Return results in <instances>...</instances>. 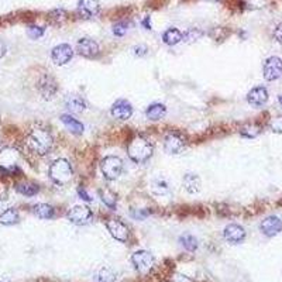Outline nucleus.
<instances>
[{
    "label": "nucleus",
    "instance_id": "nucleus-3",
    "mask_svg": "<svg viewBox=\"0 0 282 282\" xmlns=\"http://www.w3.org/2000/svg\"><path fill=\"white\" fill-rule=\"evenodd\" d=\"M48 175L56 185H66L71 182L73 176V169L71 163L65 158H58L48 168Z\"/></svg>",
    "mask_w": 282,
    "mask_h": 282
},
{
    "label": "nucleus",
    "instance_id": "nucleus-26",
    "mask_svg": "<svg viewBox=\"0 0 282 282\" xmlns=\"http://www.w3.org/2000/svg\"><path fill=\"white\" fill-rule=\"evenodd\" d=\"M98 193H99L100 200L103 202V205H105V206H108L110 210L117 209V198H116V195L110 191V189H108V188H105V189H99Z\"/></svg>",
    "mask_w": 282,
    "mask_h": 282
},
{
    "label": "nucleus",
    "instance_id": "nucleus-39",
    "mask_svg": "<svg viewBox=\"0 0 282 282\" xmlns=\"http://www.w3.org/2000/svg\"><path fill=\"white\" fill-rule=\"evenodd\" d=\"M244 1V6L247 9L257 10V9H263L267 4V0H243Z\"/></svg>",
    "mask_w": 282,
    "mask_h": 282
},
{
    "label": "nucleus",
    "instance_id": "nucleus-41",
    "mask_svg": "<svg viewBox=\"0 0 282 282\" xmlns=\"http://www.w3.org/2000/svg\"><path fill=\"white\" fill-rule=\"evenodd\" d=\"M78 196L82 200H85V202H92L91 195L86 192V189H85L83 186H79V188H78Z\"/></svg>",
    "mask_w": 282,
    "mask_h": 282
},
{
    "label": "nucleus",
    "instance_id": "nucleus-15",
    "mask_svg": "<svg viewBox=\"0 0 282 282\" xmlns=\"http://www.w3.org/2000/svg\"><path fill=\"white\" fill-rule=\"evenodd\" d=\"M76 51L78 54L83 56V58H96L100 53V47L99 44L92 40V38H81L76 44Z\"/></svg>",
    "mask_w": 282,
    "mask_h": 282
},
{
    "label": "nucleus",
    "instance_id": "nucleus-8",
    "mask_svg": "<svg viewBox=\"0 0 282 282\" xmlns=\"http://www.w3.org/2000/svg\"><path fill=\"white\" fill-rule=\"evenodd\" d=\"M263 75L265 81L274 82L282 76V59L280 56H270L263 65Z\"/></svg>",
    "mask_w": 282,
    "mask_h": 282
},
{
    "label": "nucleus",
    "instance_id": "nucleus-20",
    "mask_svg": "<svg viewBox=\"0 0 282 282\" xmlns=\"http://www.w3.org/2000/svg\"><path fill=\"white\" fill-rule=\"evenodd\" d=\"M183 189L191 193V195H195V193H199L200 188H202V182H200V178L196 175V173H186L183 175L182 179Z\"/></svg>",
    "mask_w": 282,
    "mask_h": 282
},
{
    "label": "nucleus",
    "instance_id": "nucleus-4",
    "mask_svg": "<svg viewBox=\"0 0 282 282\" xmlns=\"http://www.w3.org/2000/svg\"><path fill=\"white\" fill-rule=\"evenodd\" d=\"M100 169L108 181H114L121 175L123 161L116 155H108L100 161Z\"/></svg>",
    "mask_w": 282,
    "mask_h": 282
},
{
    "label": "nucleus",
    "instance_id": "nucleus-11",
    "mask_svg": "<svg viewBox=\"0 0 282 282\" xmlns=\"http://www.w3.org/2000/svg\"><path fill=\"white\" fill-rule=\"evenodd\" d=\"M17 160L18 154L16 150L13 148H4L1 153H0V169L3 172L13 173L18 171L17 167Z\"/></svg>",
    "mask_w": 282,
    "mask_h": 282
},
{
    "label": "nucleus",
    "instance_id": "nucleus-17",
    "mask_svg": "<svg viewBox=\"0 0 282 282\" xmlns=\"http://www.w3.org/2000/svg\"><path fill=\"white\" fill-rule=\"evenodd\" d=\"M268 98H270V95H268V91H267V88L265 86H255L253 88L251 91L247 93V102H248V105H251L253 108H261V106H264L265 103L268 102Z\"/></svg>",
    "mask_w": 282,
    "mask_h": 282
},
{
    "label": "nucleus",
    "instance_id": "nucleus-35",
    "mask_svg": "<svg viewBox=\"0 0 282 282\" xmlns=\"http://www.w3.org/2000/svg\"><path fill=\"white\" fill-rule=\"evenodd\" d=\"M228 34H230V31L223 27H215L209 31V36L212 37L215 41H218V40L219 41H222V40H225Z\"/></svg>",
    "mask_w": 282,
    "mask_h": 282
},
{
    "label": "nucleus",
    "instance_id": "nucleus-24",
    "mask_svg": "<svg viewBox=\"0 0 282 282\" xmlns=\"http://www.w3.org/2000/svg\"><path fill=\"white\" fill-rule=\"evenodd\" d=\"M165 114H167V108L163 103H153L146 110V117L153 121H158V120L164 118Z\"/></svg>",
    "mask_w": 282,
    "mask_h": 282
},
{
    "label": "nucleus",
    "instance_id": "nucleus-2",
    "mask_svg": "<svg viewBox=\"0 0 282 282\" xmlns=\"http://www.w3.org/2000/svg\"><path fill=\"white\" fill-rule=\"evenodd\" d=\"M154 151V147L151 141L143 136H136L131 138L127 144L128 158L136 164H144L147 163Z\"/></svg>",
    "mask_w": 282,
    "mask_h": 282
},
{
    "label": "nucleus",
    "instance_id": "nucleus-30",
    "mask_svg": "<svg viewBox=\"0 0 282 282\" xmlns=\"http://www.w3.org/2000/svg\"><path fill=\"white\" fill-rule=\"evenodd\" d=\"M203 34L205 33L202 30H199V28H188L186 31L182 33V41L186 43V44H193L198 40H200L203 37Z\"/></svg>",
    "mask_w": 282,
    "mask_h": 282
},
{
    "label": "nucleus",
    "instance_id": "nucleus-48",
    "mask_svg": "<svg viewBox=\"0 0 282 282\" xmlns=\"http://www.w3.org/2000/svg\"><path fill=\"white\" fill-rule=\"evenodd\" d=\"M0 282H4V281H0Z\"/></svg>",
    "mask_w": 282,
    "mask_h": 282
},
{
    "label": "nucleus",
    "instance_id": "nucleus-45",
    "mask_svg": "<svg viewBox=\"0 0 282 282\" xmlns=\"http://www.w3.org/2000/svg\"><path fill=\"white\" fill-rule=\"evenodd\" d=\"M6 53H7V47L3 41H0V58H3L6 55Z\"/></svg>",
    "mask_w": 282,
    "mask_h": 282
},
{
    "label": "nucleus",
    "instance_id": "nucleus-36",
    "mask_svg": "<svg viewBox=\"0 0 282 282\" xmlns=\"http://www.w3.org/2000/svg\"><path fill=\"white\" fill-rule=\"evenodd\" d=\"M46 33V28L41 27V26H28L27 27V36L31 38V40H38L41 37L44 36Z\"/></svg>",
    "mask_w": 282,
    "mask_h": 282
},
{
    "label": "nucleus",
    "instance_id": "nucleus-9",
    "mask_svg": "<svg viewBox=\"0 0 282 282\" xmlns=\"http://www.w3.org/2000/svg\"><path fill=\"white\" fill-rule=\"evenodd\" d=\"M106 228L114 240H117L120 243H127L128 241L130 230H128L127 225L123 223L120 219H109L106 222Z\"/></svg>",
    "mask_w": 282,
    "mask_h": 282
},
{
    "label": "nucleus",
    "instance_id": "nucleus-6",
    "mask_svg": "<svg viewBox=\"0 0 282 282\" xmlns=\"http://www.w3.org/2000/svg\"><path fill=\"white\" fill-rule=\"evenodd\" d=\"M66 218H68V220L71 223L76 225V226H85V225H88L92 220L93 213H92V210L88 206L76 205V206H73V208L68 210Z\"/></svg>",
    "mask_w": 282,
    "mask_h": 282
},
{
    "label": "nucleus",
    "instance_id": "nucleus-13",
    "mask_svg": "<svg viewBox=\"0 0 282 282\" xmlns=\"http://www.w3.org/2000/svg\"><path fill=\"white\" fill-rule=\"evenodd\" d=\"M73 56V50L69 44H59L51 50V59L55 65L62 66L66 65Z\"/></svg>",
    "mask_w": 282,
    "mask_h": 282
},
{
    "label": "nucleus",
    "instance_id": "nucleus-5",
    "mask_svg": "<svg viewBox=\"0 0 282 282\" xmlns=\"http://www.w3.org/2000/svg\"><path fill=\"white\" fill-rule=\"evenodd\" d=\"M131 263L138 273L147 274L150 273L155 265V258L154 255L147 250H138L131 255Z\"/></svg>",
    "mask_w": 282,
    "mask_h": 282
},
{
    "label": "nucleus",
    "instance_id": "nucleus-29",
    "mask_svg": "<svg viewBox=\"0 0 282 282\" xmlns=\"http://www.w3.org/2000/svg\"><path fill=\"white\" fill-rule=\"evenodd\" d=\"M179 243H181V246H182L186 251H189V253H195V251L198 250V246H199L198 238L195 236H192V234H189V233L182 234V236L179 237Z\"/></svg>",
    "mask_w": 282,
    "mask_h": 282
},
{
    "label": "nucleus",
    "instance_id": "nucleus-19",
    "mask_svg": "<svg viewBox=\"0 0 282 282\" xmlns=\"http://www.w3.org/2000/svg\"><path fill=\"white\" fill-rule=\"evenodd\" d=\"M61 121H62V124H64L65 127L68 128L72 134L75 136H81L83 133V130H85V126H83L82 121H79L78 118H75L71 114V113H65V114H61Z\"/></svg>",
    "mask_w": 282,
    "mask_h": 282
},
{
    "label": "nucleus",
    "instance_id": "nucleus-33",
    "mask_svg": "<svg viewBox=\"0 0 282 282\" xmlns=\"http://www.w3.org/2000/svg\"><path fill=\"white\" fill-rule=\"evenodd\" d=\"M128 27H130V23H128V21H117V23L113 24L112 31H113V34L116 37H124L126 36V33L128 31Z\"/></svg>",
    "mask_w": 282,
    "mask_h": 282
},
{
    "label": "nucleus",
    "instance_id": "nucleus-38",
    "mask_svg": "<svg viewBox=\"0 0 282 282\" xmlns=\"http://www.w3.org/2000/svg\"><path fill=\"white\" fill-rule=\"evenodd\" d=\"M268 127H270V130H271L273 133L282 134V116H277V117H274L273 120L270 121Z\"/></svg>",
    "mask_w": 282,
    "mask_h": 282
},
{
    "label": "nucleus",
    "instance_id": "nucleus-23",
    "mask_svg": "<svg viewBox=\"0 0 282 282\" xmlns=\"http://www.w3.org/2000/svg\"><path fill=\"white\" fill-rule=\"evenodd\" d=\"M33 213L38 219L43 220H51L55 218V209L48 203H37L33 206Z\"/></svg>",
    "mask_w": 282,
    "mask_h": 282
},
{
    "label": "nucleus",
    "instance_id": "nucleus-32",
    "mask_svg": "<svg viewBox=\"0 0 282 282\" xmlns=\"http://www.w3.org/2000/svg\"><path fill=\"white\" fill-rule=\"evenodd\" d=\"M116 275L110 268H102L96 277V282H114Z\"/></svg>",
    "mask_w": 282,
    "mask_h": 282
},
{
    "label": "nucleus",
    "instance_id": "nucleus-34",
    "mask_svg": "<svg viewBox=\"0 0 282 282\" xmlns=\"http://www.w3.org/2000/svg\"><path fill=\"white\" fill-rule=\"evenodd\" d=\"M50 20L55 23V24H61L66 20V11L64 9H55L53 11H50Z\"/></svg>",
    "mask_w": 282,
    "mask_h": 282
},
{
    "label": "nucleus",
    "instance_id": "nucleus-25",
    "mask_svg": "<svg viewBox=\"0 0 282 282\" xmlns=\"http://www.w3.org/2000/svg\"><path fill=\"white\" fill-rule=\"evenodd\" d=\"M18 222H20V215L14 208H9L0 213V225L3 226H13L17 225Z\"/></svg>",
    "mask_w": 282,
    "mask_h": 282
},
{
    "label": "nucleus",
    "instance_id": "nucleus-40",
    "mask_svg": "<svg viewBox=\"0 0 282 282\" xmlns=\"http://www.w3.org/2000/svg\"><path fill=\"white\" fill-rule=\"evenodd\" d=\"M133 54L136 56H146L148 54V48L146 46H136L133 48Z\"/></svg>",
    "mask_w": 282,
    "mask_h": 282
},
{
    "label": "nucleus",
    "instance_id": "nucleus-28",
    "mask_svg": "<svg viewBox=\"0 0 282 282\" xmlns=\"http://www.w3.org/2000/svg\"><path fill=\"white\" fill-rule=\"evenodd\" d=\"M16 191L23 195V196H27V198H31V196H36L37 193L40 192V186L37 183L33 182H23L17 183L16 185Z\"/></svg>",
    "mask_w": 282,
    "mask_h": 282
},
{
    "label": "nucleus",
    "instance_id": "nucleus-44",
    "mask_svg": "<svg viewBox=\"0 0 282 282\" xmlns=\"http://www.w3.org/2000/svg\"><path fill=\"white\" fill-rule=\"evenodd\" d=\"M172 282H192L188 277H185V275H176L175 278H173Z\"/></svg>",
    "mask_w": 282,
    "mask_h": 282
},
{
    "label": "nucleus",
    "instance_id": "nucleus-22",
    "mask_svg": "<svg viewBox=\"0 0 282 282\" xmlns=\"http://www.w3.org/2000/svg\"><path fill=\"white\" fill-rule=\"evenodd\" d=\"M182 41V31L178 30L176 27H169L167 28L163 34V43L167 46L173 47L176 44H179Z\"/></svg>",
    "mask_w": 282,
    "mask_h": 282
},
{
    "label": "nucleus",
    "instance_id": "nucleus-37",
    "mask_svg": "<svg viewBox=\"0 0 282 282\" xmlns=\"http://www.w3.org/2000/svg\"><path fill=\"white\" fill-rule=\"evenodd\" d=\"M150 215H151L150 209H131L130 212V216L134 220H146Z\"/></svg>",
    "mask_w": 282,
    "mask_h": 282
},
{
    "label": "nucleus",
    "instance_id": "nucleus-47",
    "mask_svg": "<svg viewBox=\"0 0 282 282\" xmlns=\"http://www.w3.org/2000/svg\"><path fill=\"white\" fill-rule=\"evenodd\" d=\"M208 1H220V0H208Z\"/></svg>",
    "mask_w": 282,
    "mask_h": 282
},
{
    "label": "nucleus",
    "instance_id": "nucleus-14",
    "mask_svg": "<svg viewBox=\"0 0 282 282\" xmlns=\"http://www.w3.org/2000/svg\"><path fill=\"white\" fill-rule=\"evenodd\" d=\"M246 228L236 223H230L223 230V237L230 244H241L246 240Z\"/></svg>",
    "mask_w": 282,
    "mask_h": 282
},
{
    "label": "nucleus",
    "instance_id": "nucleus-12",
    "mask_svg": "<svg viewBox=\"0 0 282 282\" xmlns=\"http://www.w3.org/2000/svg\"><path fill=\"white\" fill-rule=\"evenodd\" d=\"M76 10H78L79 17L85 18V20H91V18L99 16L102 6L98 0H79Z\"/></svg>",
    "mask_w": 282,
    "mask_h": 282
},
{
    "label": "nucleus",
    "instance_id": "nucleus-42",
    "mask_svg": "<svg viewBox=\"0 0 282 282\" xmlns=\"http://www.w3.org/2000/svg\"><path fill=\"white\" fill-rule=\"evenodd\" d=\"M274 38H275L280 44H282V21L275 27V30H274Z\"/></svg>",
    "mask_w": 282,
    "mask_h": 282
},
{
    "label": "nucleus",
    "instance_id": "nucleus-18",
    "mask_svg": "<svg viewBox=\"0 0 282 282\" xmlns=\"http://www.w3.org/2000/svg\"><path fill=\"white\" fill-rule=\"evenodd\" d=\"M260 230L267 237L277 236L282 231V220L278 216H268L261 222Z\"/></svg>",
    "mask_w": 282,
    "mask_h": 282
},
{
    "label": "nucleus",
    "instance_id": "nucleus-21",
    "mask_svg": "<svg viewBox=\"0 0 282 282\" xmlns=\"http://www.w3.org/2000/svg\"><path fill=\"white\" fill-rule=\"evenodd\" d=\"M65 108L71 113H82L86 109V102L78 95H69L68 99L65 100Z\"/></svg>",
    "mask_w": 282,
    "mask_h": 282
},
{
    "label": "nucleus",
    "instance_id": "nucleus-31",
    "mask_svg": "<svg viewBox=\"0 0 282 282\" xmlns=\"http://www.w3.org/2000/svg\"><path fill=\"white\" fill-rule=\"evenodd\" d=\"M260 133H261V127L258 124H254V123L244 124L240 128V136L244 137V138H255V137L260 136Z\"/></svg>",
    "mask_w": 282,
    "mask_h": 282
},
{
    "label": "nucleus",
    "instance_id": "nucleus-16",
    "mask_svg": "<svg viewBox=\"0 0 282 282\" xmlns=\"http://www.w3.org/2000/svg\"><path fill=\"white\" fill-rule=\"evenodd\" d=\"M110 114L117 120H128L133 116V105L126 99H118L112 105Z\"/></svg>",
    "mask_w": 282,
    "mask_h": 282
},
{
    "label": "nucleus",
    "instance_id": "nucleus-46",
    "mask_svg": "<svg viewBox=\"0 0 282 282\" xmlns=\"http://www.w3.org/2000/svg\"><path fill=\"white\" fill-rule=\"evenodd\" d=\"M278 102H280V105L282 106V95H280V96H278Z\"/></svg>",
    "mask_w": 282,
    "mask_h": 282
},
{
    "label": "nucleus",
    "instance_id": "nucleus-1",
    "mask_svg": "<svg viewBox=\"0 0 282 282\" xmlns=\"http://www.w3.org/2000/svg\"><path fill=\"white\" fill-rule=\"evenodd\" d=\"M27 146L34 154L44 157L50 154L54 148V137L50 130L44 127H34L27 136Z\"/></svg>",
    "mask_w": 282,
    "mask_h": 282
},
{
    "label": "nucleus",
    "instance_id": "nucleus-10",
    "mask_svg": "<svg viewBox=\"0 0 282 282\" xmlns=\"http://www.w3.org/2000/svg\"><path fill=\"white\" fill-rule=\"evenodd\" d=\"M186 146V141L179 133L176 131H171L168 133L164 138V151L167 154H179L182 153V150Z\"/></svg>",
    "mask_w": 282,
    "mask_h": 282
},
{
    "label": "nucleus",
    "instance_id": "nucleus-43",
    "mask_svg": "<svg viewBox=\"0 0 282 282\" xmlns=\"http://www.w3.org/2000/svg\"><path fill=\"white\" fill-rule=\"evenodd\" d=\"M141 26L146 28V30H151L153 26H151V17L150 16H146V17L141 20Z\"/></svg>",
    "mask_w": 282,
    "mask_h": 282
},
{
    "label": "nucleus",
    "instance_id": "nucleus-27",
    "mask_svg": "<svg viewBox=\"0 0 282 282\" xmlns=\"http://www.w3.org/2000/svg\"><path fill=\"white\" fill-rule=\"evenodd\" d=\"M151 192L157 195V196H164L169 192V185L167 182V179L163 178V176H158L151 181Z\"/></svg>",
    "mask_w": 282,
    "mask_h": 282
},
{
    "label": "nucleus",
    "instance_id": "nucleus-7",
    "mask_svg": "<svg viewBox=\"0 0 282 282\" xmlns=\"http://www.w3.org/2000/svg\"><path fill=\"white\" fill-rule=\"evenodd\" d=\"M37 89L40 92V95L44 99L50 100L54 98L58 92V83L55 81V78L50 73H43L37 82Z\"/></svg>",
    "mask_w": 282,
    "mask_h": 282
}]
</instances>
